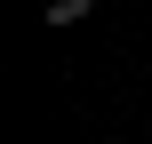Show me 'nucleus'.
I'll return each mask as SVG.
<instances>
[{
	"mask_svg": "<svg viewBox=\"0 0 152 144\" xmlns=\"http://www.w3.org/2000/svg\"><path fill=\"white\" fill-rule=\"evenodd\" d=\"M88 8H96V0H48V24H80Z\"/></svg>",
	"mask_w": 152,
	"mask_h": 144,
	"instance_id": "obj_1",
	"label": "nucleus"
}]
</instances>
